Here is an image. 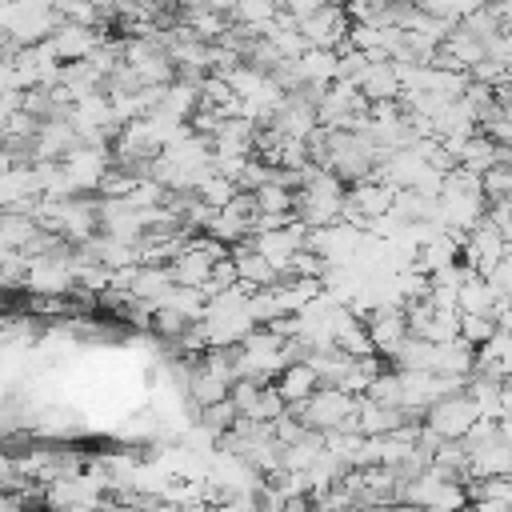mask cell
I'll return each mask as SVG.
<instances>
[{
	"label": "cell",
	"mask_w": 512,
	"mask_h": 512,
	"mask_svg": "<svg viewBox=\"0 0 512 512\" xmlns=\"http://www.w3.org/2000/svg\"><path fill=\"white\" fill-rule=\"evenodd\" d=\"M344 204H348V184L340 176H332L320 164H308L304 184L296 188V216L308 228H324L344 220Z\"/></svg>",
	"instance_id": "6da1fadb"
},
{
	"label": "cell",
	"mask_w": 512,
	"mask_h": 512,
	"mask_svg": "<svg viewBox=\"0 0 512 512\" xmlns=\"http://www.w3.org/2000/svg\"><path fill=\"white\" fill-rule=\"evenodd\" d=\"M56 24H60L56 0H12V4H0V32L16 48L48 40L56 32Z\"/></svg>",
	"instance_id": "7a4b0ae2"
},
{
	"label": "cell",
	"mask_w": 512,
	"mask_h": 512,
	"mask_svg": "<svg viewBox=\"0 0 512 512\" xmlns=\"http://www.w3.org/2000/svg\"><path fill=\"white\" fill-rule=\"evenodd\" d=\"M300 416L304 428H316V432H336V428H356V396L348 388H336V384H320L304 404L292 408Z\"/></svg>",
	"instance_id": "3957f363"
},
{
	"label": "cell",
	"mask_w": 512,
	"mask_h": 512,
	"mask_svg": "<svg viewBox=\"0 0 512 512\" xmlns=\"http://www.w3.org/2000/svg\"><path fill=\"white\" fill-rule=\"evenodd\" d=\"M420 420H424V428L436 432L440 440H464L484 416H480L476 400L468 396V388H452V392H444L440 400H432Z\"/></svg>",
	"instance_id": "277c9868"
},
{
	"label": "cell",
	"mask_w": 512,
	"mask_h": 512,
	"mask_svg": "<svg viewBox=\"0 0 512 512\" xmlns=\"http://www.w3.org/2000/svg\"><path fill=\"white\" fill-rule=\"evenodd\" d=\"M296 24H300V36H304L308 48H336V52H340V48L348 44V32H352V16H348L344 0L316 8V12H308V16L296 20Z\"/></svg>",
	"instance_id": "5b68a950"
},
{
	"label": "cell",
	"mask_w": 512,
	"mask_h": 512,
	"mask_svg": "<svg viewBox=\"0 0 512 512\" xmlns=\"http://www.w3.org/2000/svg\"><path fill=\"white\" fill-rule=\"evenodd\" d=\"M504 256H508V240H504V232L492 224V216H484L476 228H468V232L460 236V260H464L472 272H480V276H488Z\"/></svg>",
	"instance_id": "8992f818"
},
{
	"label": "cell",
	"mask_w": 512,
	"mask_h": 512,
	"mask_svg": "<svg viewBox=\"0 0 512 512\" xmlns=\"http://www.w3.org/2000/svg\"><path fill=\"white\" fill-rule=\"evenodd\" d=\"M364 324H368V336H372L376 356H384V360H392V356H396V348L412 336L408 316H404V308H400V304H380V308H372V312L364 316Z\"/></svg>",
	"instance_id": "52a82bcc"
},
{
	"label": "cell",
	"mask_w": 512,
	"mask_h": 512,
	"mask_svg": "<svg viewBox=\"0 0 512 512\" xmlns=\"http://www.w3.org/2000/svg\"><path fill=\"white\" fill-rule=\"evenodd\" d=\"M48 44H52V52H56L60 64H76V60H88L104 44V32L92 28V24H68V20H60L56 32L48 36Z\"/></svg>",
	"instance_id": "ba28073f"
},
{
	"label": "cell",
	"mask_w": 512,
	"mask_h": 512,
	"mask_svg": "<svg viewBox=\"0 0 512 512\" xmlns=\"http://www.w3.org/2000/svg\"><path fill=\"white\" fill-rule=\"evenodd\" d=\"M228 256H232V264H236V276H240V284H248V288H272V284H280L284 276L256 252V244L252 240H240V244H232L228 248Z\"/></svg>",
	"instance_id": "9c48e42d"
},
{
	"label": "cell",
	"mask_w": 512,
	"mask_h": 512,
	"mask_svg": "<svg viewBox=\"0 0 512 512\" xmlns=\"http://www.w3.org/2000/svg\"><path fill=\"white\" fill-rule=\"evenodd\" d=\"M356 88L364 92V100H368V104H380V100H400L404 80H400L396 60H372V64L364 68V76L356 80Z\"/></svg>",
	"instance_id": "30bf717a"
},
{
	"label": "cell",
	"mask_w": 512,
	"mask_h": 512,
	"mask_svg": "<svg viewBox=\"0 0 512 512\" xmlns=\"http://www.w3.org/2000/svg\"><path fill=\"white\" fill-rule=\"evenodd\" d=\"M172 288H176V280H172V268L168 264H136L132 268V288H128L132 300L160 308Z\"/></svg>",
	"instance_id": "8fae6325"
},
{
	"label": "cell",
	"mask_w": 512,
	"mask_h": 512,
	"mask_svg": "<svg viewBox=\"0 0 512 512\" xmlns=\"http://www.w3.org/2000/svg\"><path fill=\"white\" fill-rule=\"evenodd\" d=\"M272 384L280 388V396L288 400V408H296V404H304V400L320 388V372H316V364L304 356V360H288Z\"/></svg>",
	"instance_id": "7c38bea8"
},
{
	"label": "cell",
	"mask_w": 512,
	"mask_h": 512,
	"mask_svg": "<svg viewBox=\"0 0 512 512\" xmlns=\"http://www.w3.org/2000/svg\"><path fill=\"white\" fill-rule=\"evenodd\" d=\"M476 368L496 376V380H512V332L496 328L480 348H476Z\"/></svg>",
	"instance_id": "4fadbf2b"
},
{
	"label": "cell",
	"mask_w": 512,
	"mask_h": 512,
	"mask_svg": "<svg viewBox=\"0 0 512 512\" xmlns=\"http://www.w3.org/2000/svg\"><path fill=\"white\" fill-rule=\"evenodd\" d=\"M236 192H240V188H236V180L220 176L216 168H212V172H208V176H204V180L196 184V196H200V200H204L208 208H224V204H228V200H232Z\"/></svg>",
	"instance_id": "5bb4252c"
},
{
	"label": "cell",
	"mask_w": 512,
	"mask_h": 512,
	"mask_svg": "<svg viewBox=\"0 0 512 512\" xmlns=\"http://www.w3.org/2000/svg\"><path fill=\"white\" fill-rule=\"evenodd\" d=\"M492 332H496V316H492V312H488V316H460V336H464L472 348H480Z\"/></svg>",
	"instance_id": "9a60e30c"
},
{
	"label": "cell",
	"mask_w": 512,
	"mask_h": 512,
	"mask_svg": "<svg viewBox=\"0 0 512 512\" xmlns=\"http://www.w3.org/2000/svg\"><path fill=\"white\" fill-rule=\"evenodd\" d=\"M488 4L500 12V20H504V24H512V0H488Z\"/></svg>",
	"instance_id": "2e32d148"
},
{
	"label": "cell",
	"mask_w": 512,
	"mask_h": 512,
	"mask_svg": "<svg viewBox=\"0 0 512 512\" xmlns=\"http://www.w3.org/2000/svg\"><path fill=\"white\" fill-rule=\"evenodd\" d=\"M0 44H12V40H8V36H4V32H0Z\"/></svg>",
	"instance_id": "e0dca14e"
},
{
	"label": "cell",
	"mask_w": 512,
	"mask_h": 512,
	"mask_svg": "<svg viewBox=\"0 0 512 512\" xmlns=\"http://www.w3.org/2000/svg\"><path fill=\"white\" fill-rule=\"evenodd\" d=\"M208 512H220V508H208Z\"/></svg>",
	"instance_id": "ac0fdd59"
}]
</instances>
